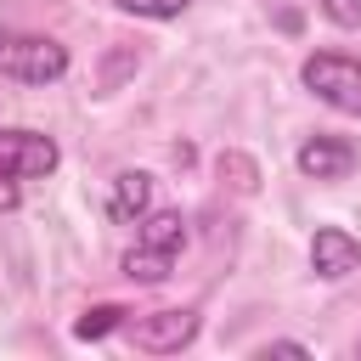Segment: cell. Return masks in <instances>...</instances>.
Segmentation results:
<instances>
[{"instance_id": "1", "label": "cell", "mask_w": 361, "mask_h": 361, "mask_svg": "<svg viewBox=\"0 0 361 361\" xmlns=\"http://www.w3.org/2000/svg\"><path fill=\"white\" fill-rule=\"evenodd\" d=\"M135 226L141 231H135V248L124 254V276L152 288V282H164L175 271V259L186 248V214L180 209H147Z\"/></svg>"}, {"instance_id": "2", "label": "cell", "mask_w": 361, "mask_h": 361, "mask_svg": "<svg viewBox=\"0 0 361 361\" xmlns=\"http://www.w3.org/2000/svg\"><path fill=\"white\" fill-rule=\"evenodd\" d=\"M299 85L316 102H327L333 113L361 118V56H350V51H310L299 62Z\"/></svg>"}, {"instance_id": "3", "label": "cell", "mask_w": 361, "mask_h": 361, "mask_svg": "<svg viewBox=\"0 0 361 361\" xmlns=\"http://www.w3.org/2000/svg\"><path fill=\"white\" fill-rule=\"evenodd\" d=\"M0 73L17 85H56L68 73V45H56L51 34L0 28Z\"/></svg>"}, {"instance_id": "4", "label": "cell", "mask_w": 361, "mask_h": 361, "mask_svg": "<svg viewBox=\"0 0 361 361\" xmlns=\"http://www.w3.org/2000/svg\"><path fill=\"white\" fill-rule=\"evenodd\" d=\"M62 164V147L45 135V130H28V124H0V175L6 180H39Z\"/></svg>"}, {"instance_id": "5", "label": "cell", "mask_w": 361, "mask_h": 361, "mask_svg": "<svg viewBox=\"0 0 361 361\" xmlns=\"http://www.w3.org/2000/svg\"><path fill=\"white\" fill-rule=\"evenodd\" d=\"M197 310H186V305H169V310H147V316H135L130 322V338H135V350H147V355H175V350H186L192 338H197Z\"/></svg>"}, {"instance_id": "6", "label": "cell", "mask_w": 361, "mask_h": 361, "mask_svg": "<svg viewBox=\"0 0 361 361\" xmlns=\"http://www.w3.org/2000/svg\"><path fill=\"white\" fill-rule=\"evenodd\" d=\"M310 271L322 282H344L350 271H361V243L344 226H316V237H310Z\"/></svg>"}, {"instance_id": "7", "label": "cell", "mask_w": 361, "mask_h": 361, "mask_svg": "<svg viewBox=\"0 0 361 361\" xmlns=\"http://www.w3.org/2000/svg\"><path fill=\"white\" fill-rule=\"evenodd\" d=\"M293 164H299V175H310V180H344V175L355 169V147H350L344 135H310Z\"/></svg>"}, {"instance_id": "8", "label": "cell", "mask_w": 361, "mask_h": 361, "mask_svg": "<svg viewBox=\"0 0 361 361\" xmlns=\"http://www.w3.org/2000/svg\"><path fill=\"white\" fill-rule=\"evenodd\" d=\"M147 209H152V175L147 169H118L113 186H107V214L118 226H135Z\"/></svg>"}, {"instance_id": "9", "label": "cell", "mask_w": 361, "mask_h": 361, "mask_svg": "<svg viewBox=\"0 0 361 361\" xmlns=\"http://www.w3.org/2000/svg\"><path fill=\"white\" fill-rule=\"evenodd\" d=\"M124 316H130L124 305H90V310L73 322V338H107L113 327H124Z\"/></svg>"}, {"instance_id": "10", "label": "cell", "mask_w": 361, "mask_h": 361, "mask_svg": "<svg viewBox=\"0 0 361 361\" xmlns=\"http://www.w3.org/2000/svg\"><path fill=\"white\" fill-rule=\"evenodd\" d=\"M118 11H130V17H147V23H169V17H180L192 0H113Z\"/></svg>"}, {"instance_id": "11", "label": "cell", "mask_w": 361, "mask_h": 361, "mask_svg": "<svg viewBox=\"0 0 361 361\" xmlns=\"http://www.w3.org/2000/svg\"><path fill=\"white\" fill-rule=\"evenodd\" d=\"M316 11L338 28H361V0H316Z\"/></svg>"}, {"instance_id": "12", "label": "cell", "mask_w": 361, "mask_h": 361, "mask_svg": "<svg viewBox=\"0 0 361 361\" xmlns=\"http://www.w3.org/2000/svg\"><path fill=\"white\" fill-rule=\"evenodd\" d=\"M259 355H310V350H305L299 338H276V344H265Z\"/></svg>"}, {"instance_id": "13", "label": "cell", "mask_w": 361, "mask_h": 361, "mask_svg": "<svg viewBox=\"0 0 361 361\" xmlns=\"http://www.w3.org/2000/svg\"><path fill=\"white\" fill-rule=\"evenodd\" d=\"M17 203H23V186H17V180H6V175H0V209H17Z\"/></svg>"}]
</instances>
